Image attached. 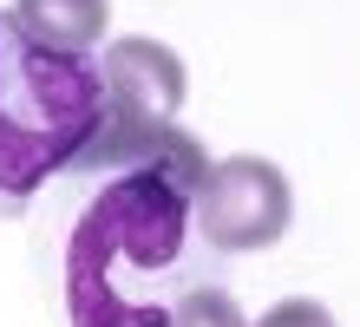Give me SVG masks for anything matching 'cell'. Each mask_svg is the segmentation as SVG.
Returning a JSON list of instances; mask_svg holds the SVG:
<instances>
[{
  "label": "cell",
  "mask_w": 360,
  "mask_h": 327,
  "mask_svg": "<svg viewBox=\"0 0 360 327\" xmlns=\"http://www.w3.org/2000/svg\"><path fill=\"white\" fill-rule=\"evenodd\" d=\"M105 118V79L86 53H46L0 20V210H20L46 170L72 164Z\"/></svg>",
  "instance_id": "obj_2"
},
{
  "label": "cell",
  "mask_w": 360,
  "mask_h": 327,
  "mask_svg": "<svg viewBox=\"0 0 360 327\" xmlns=\"http://www.w3.org/2000/svg\"><path fill=\"white\" fill-rule=\"evenodd\" d=\"M210 164H124L112 170L105 196L79 216L66 243V314L72 327H144L131 314L124 275H171L184 255L190 196Z\"/></svg>",
  "instance_id": "obj_1"
},
{
  "label": "cell",
  "mask_w": 360,
  "mask_h": 327,
  "mask_svg": "<svg viewBox=\"0 0 360 327\" xmlns=\"http://www.w3.org/2000/svg\"><path fill=\"white\" fill-rule=\"evenodd\" d=\"M256 327H334V314L321 308V301H308V295H288V301H275Z\"/></svg>",
  "instance_id": "obj_7"
},
{
  "label": "cell",
  "mask_w": 360,
  "mask_h": 327,
  "mask_svg": "<svg viewBox=\"0 0 360 327\" xmlns=\"http://www.w3.org/2000/svg\"><path fill=\"white\" fill-rule=\"evenodd\" d=\"M190 216H197V229L210 236V249L249 255V249H269V243L288 236L295 190H288V177L269 158H223V164H210V177L197 184Z\"/></svg>",
  "instance_id": "obj_3"
},
{
  "label": "cell",
  "mask_w": 360,
  "mask_h": 327,
  "mask_svg": "<svg viewBox=\"0 0 360 327\" xmlns=\"http://www.w3.org/2000/svg\"><path fill=\"white\" fill-rule=\"evenodd\" d=\"M98 79H105V112L144 118V124H177L184 92H190L184 59L164 46V39H138V33H124V39L105 46Z\"/></svg>",
  "instance_id": "obj_4"
},
{
  "label": "cell",
  "mask_w": 360,
  "mask_h": 327,
  "mask_svg": "<svg viewBox=\"0 0 360 327\" xmlns=\"http://www.w3.org/2000/svg\"><path fill=\"white\" fill-rule=\"evenodd\" d=\"M171 327H249V321H243V308L223 288H190L171 308Z\"/></svg>",
  "instance_id": "obj_6"
},
{
  "label": "cell",
  "mask_w": 360,
  "mask_h": 327,
  "mask_svg": "<svg viewBox=\"0 0 360 327\" xmlns=\"http://www.w3.org/2000/svg\"><path fill=\"white\" fill-rule=\"evenodd\" d=\"M105 0H13V27L46 53H92L105 39Z\"/></svg>",
  "instance_id": "obj_5"
}]
</instances>
